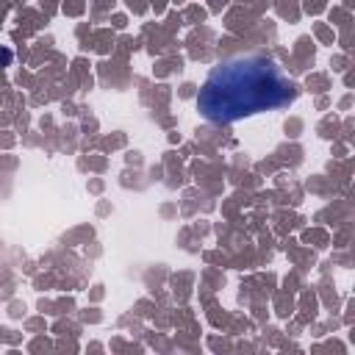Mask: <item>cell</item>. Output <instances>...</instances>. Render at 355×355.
<instances>
[{"instance_id": "2", "label": "cell", "mask_w": 355, "mask_h": 355, "mask_svg": "<svg viewBox=\"0 0 355 355\" xmlns=\"http://www.w3.org/2000/svg\"><path fill=\"white\" fill-rule=\"evenodd\" d=\"M11 59V53L9 50H3V53H0V61H9Z\"/></svg>"}, {"instance_id": "1", "label": "cell", "mask_w": 355, "mask_h": 355, "mask_svg": "<svg viewBox=\"0 0 355 355\" xmlns=\"http://www.w3.org/2000/svg\"><path fill=\"white\" fill-rule=\"evenodd\" d=\"M294 84L272 59L244 56L217 67L197 95L200 114L211 122H236L261 111L286 105Z\"/></svg>"}]
</instances>
